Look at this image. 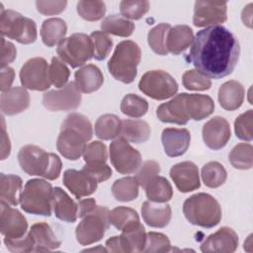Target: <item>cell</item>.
Returning <instances> with one entry per match:
<instances>
[{"instance_id": "obj_1", "label": "cell", "mask_w": 253, "mask_h": 253, "mask_svg": "<svg viewBox=\"0 0 253 253\" xmlns=\"http://www.w3.org/2000/svg\"><path fill=\"white\" fill-rule=\"evenodd\" d=\"M240 55L237 38L223 26H211L196 35L189 59L198 71L219 79L232 73Z\"/></svg>"}, {"instance_id": "obj_2", "label": "cell", "mask_w": 253, "mask_h": 253, "mask_svg": "<svg viewBox=\"0 0 253 253\" xmlns=\"http://www.w3.org/2000/svg\"><path fill=\"white\" fill-rule=\"evenodd\" d=\"M92 135V125L88 118L78 113H72L61 125L56 140L57 150L64 158L77 160L84 153Z\"/></svg>"}, {"instance_id": "obj_3", "label": "cell", "mask_w": 253, "mask_h": 253, "mask_svg": "<svg viewBox=\"0 0 253 253\" xmlns=\"http://www.w3.org/2000/svg\"><path fill=\"white\" fill-rule=\"evenodd\" d=\"M18 161L24 172L31 176H40L47 180L59 177L62 163L60 158L42 148L28 144L23 146L18 153Z\"/></svg>"}, {"instance_id": "obj_4", "label": "cell", "mask_w": 253, "mask_h": 253, "mask_svg": "<svg viewBox=\"0 0 253 253\" xmlns=\"http://www.w3.org/2000/svg\"><path fill=\"white\" fill-rule=\"evenodd\" d=\"M183 212L189 222L206 228L217 225L221 219L218 202L206 193H198L188 198L184 202Z\"/></svg>"}, {"instance_id": "obj_5", "label": "cell", "mask_w": 253, "mask_h": 253, "mask_svg": "<svg viewBox=\"0 0 253 253\" xmlns=\"http://www.w3.org/2000/svg\"><path fill=\"white\" fill-rule=\"evenodd\" d=\"M141 51L138 44L132 41L121 42L108 62L111 75L126 84L131 83L137 74Z\"/></svg>"}, {"instance_id": "obj_6", "label": "cell", "mask_w": 253, "mask_h": 253, "mask_svg": "<svg viewBox=\"0 0 253 253\" xmlns=\"http://www.w3.org/2000/svg\"><path fill=\"white\" fill-rule=\"evenodd\" d=\"M53 189L45 180H29L21 195V208L24 211L49 216L51 214Z\"/></svg>"}, {"instance_id": "obj_7", "label": "cell", "mask_w": 253, "mask_h": 253, "mask_svg": "<svg viewBox=\"0 0 253 253\" xmlns=\"http://www.w3.org/2000/svg\"><path fill=\"white\" fill-rule=\"evenodd\" d=\"M0 32L3 37L29 44L37 40V25L27 17L14 10H5L1 5Z\"/></svg>"}, {"instance_id": "obj_8", "label": "cell", "mask_w": 253, "mask_h": 253, "mask_svg": "<svg viewBox=\"0 0 253 253\" xmlns=\"http://www.w3.org/2000/svg\"><path fill=\"white\" fill-rule=\"evenodd\" d=\"M58 57L72 68L84 65L93 57V42L90 36L82 33L64 38L57 45Z\"/></svg>"}, {"instance_id": "obj_9", "label": "cell", "mask_w": 253, "mask_h": 253, "mask_svg": "<svg viewBox=\"0 0 253 253\" xmlns=\"http://www.w3.org/2000/svg\"><path fill=\"white\" fill-rule=\"evenodd\" d=\"M109 213L108 208L97 206L92 211L83 216L75 230L78 243L89 245L101 240L110 225Z\"/></svg>"}, {"instance_id": "obj_10", "label": "cell", "mask_w": 253, "mask_h": 253, "mask_svg": "<svg viewBox=\"0 0 253 253\" xmlns=\"http://www.w3.org/2000/svg\"><path fill=\"white\" fill-rule=\"evenodd\" d=\"M138 88L143 94L154 100H165L177 93L178 84L166 71L150 70L142 75Z\"/></svg>"}, {"instance_id": "obj_11", "label": "cell", "mask_w": 253, "mask_h": 253, "mask_svg": "<svg viewBox=\"0 0 253 253\" xmlns=\"http://www.w3.org/2000/svg\"><path fill=\"white\" fill-rule=\"evenodd\" d=\"M110 160L121 174H131L141 165V155L127 140L119 137L110 144Z\"/></svg>"}, {"instance_id": "obj_12", "label": "cell", "mask_w": 253, "mask_h": 253, "mask_svg": "<svg viewBox=\"0 0 253 253\" xmlns=\"http://www.w3.org/2000/svg\"><path fill=\"white\" fill-rule=\"evenodd\" d=\"M49 66L43 57H34L27 60L20 70V81L23 87L44 91L49 88Z\"/></svg>"}, {"instance_id": "obj_13", "label": "cell", "mask_w": 253, "mask_h": 253, "mask_svg": "<svg viewBox=\"0 0 253 253\" xmlns=\"http://www.w3.org/2000/svg\"><path fill=\"white\" fill-rule=\"evenodd\" d=\"M81 93L75 82H69L58 90H50L43 94L42 105L50 112L71 111L81 104Z\"/></svg>"}, {"instance_id": "obj_14", "label": "cell", "mask_w": 253, "mask_h": 253, "mask_svg": "<svg viewBox=\"0 0 253 253\" xmlns=\"http://www.w3.org/2000/svg\"><path fill=\"white\" fill-rule=\"evenodd\" d=\"M226 2L197 1L194 7L193 24L196 27H211L227 19Z\"/></svg>"}, {"instance_id": "obj_15", "label": "cell", "mask_w": 253, "mask_h": 253, "mask_svg": "<svg viewBox=\"0 0 253 253\" xmlns=\"http://www.w3.org/2000/svg\"><path fill=\"white\" fill-rule=\"evenodd\" d=\"M28 221L26 217L11 206L1 204L0 210V230L7 238H21L26 235Z\"/></svg>"}, {"instance_id": "obj_16", "label": "cell", "mask_w": 253, "mask_h": 253, "mask_svg": "<svg viewBox=\"0 0 253 253\" xmlns=\"http://www.w3.org/2000/svg\"><path fill=\"white\" fill-rule=\"evenodd\" d=\"M229 123L222 117H213L203 126L205 144L213 150L224 147L230 138Z\"/></svg>"}, {"instance_id": "obj_17", "label": "cell", "mask_w": 253, "mask_h": 253, "mask_svg": "<svg viewBox=\"0 0 253 253\" xmlns=\"http://www.w3.org/2000/svg\"><path fill=\"white\" fill-rule=\"evenodd\" d=\"M237 246V233L232 228L223 226L207 237L201 245V250L205 253H232Z\"/></svg>"}, {"instance_id": "obj_18", "label": "cell", "mask_w": 253, "mask_h": 253, "mask_svg": "<svg viewBox=\"0 0 253 253\" xmlns=\"http://www.w3.org/2000/svg\"><path fill=\"white\" fill-rule=\"evenodd\" d=\"M170 177L176 188L182 193L192 192L201 186L199 169L196 164L191 161L180 162L172 166Z\"/></svg>"}, {"instance_id": "obj_19", "label": "cell", "mask_w": 253, "mask_h": 253, "mask_svg": "<svg viewBox=\"0 0 253 253\" xmlns=\"http://www.w3.org/2000/svg\"><path fill=\"white\" fill-rule=\"evenodd\" d=\"M186 98L187 93H181L169 102L161 104L156 111L157 118L163 123L186 125L190 120L187 112Z\"/></svg>"}, {"instance_id": "obj_20", "label": "cell", "mask_w": 253, "mask_h": 253, "mask_svg": "<svg viewBox=\"0 0 253 253\" xmlns=\"http://www.w3.org/2000/svg\"><path fill=\"white\" fill-rule=\"evenodd\" d=\"M63 184L79 200L92 195L97 189L98 182L83 170L68 169L63 173Z\"/></svg>"}, {"instance_id": "obj_21", "label": "cell", "mask_w": 253, "mask_h": 253, "mask_svg": "<svg viewBox=\"0 0 253 253\" xmlns=\"http://www.w3.org/2000/svg\"><path fill=\"white\" fill-rule=\"evenodd\" d=\"M161 141L168 156L178 157L188 150L191 134L187 128L167 127L162 131Z\"/></svg>"}, {"instance_id": "obj_22", "label": "cell", "mask_w": 253, "mask_h": 253, "mask_svg": "<svg viewBox=\"0 0 253 253\" xmlns=\"http://www.w3.org/2000/svg\"><path fill=\"white\" fill-rule=\"evenodd\" d=\"M31 237L33 252H46L57 249L61 242L54 234L53 230L46 222H38L32 225L28 232Z\"/></svg>"}, {"instance_id": "obj_23", "label": "cell", "mask_w": 253, "mask_h": 253, "mask_svg": "<svg viewBox=\"0 0 253 253\" xmlns=\"http://www.w3.org/2000/svg\"><path fill=\"white\" fill-rule=\"evenodd\" d=\"M1 111L7 116L24 112L30 105V95L25 87H12L1 94Z\"/></svg>"}, {"instance_id": "obj_24", "label": "cell", "mask_w": 253, "mask_h": 253, "mask_svg": "<svg viewBox=\"0 0 253 253\" xmlns=\"http://www.w3.org/2000/svg\"><path fill=\"white\" fill-rule=\"evenodd\" d=\"M141 214L145 223L151 227L163 228L171 220V208L169 205L146 201L142 204Z\"/></svg>"}, {"instance_id": "obj_25", "label": "cell", "mask_w": 253, "mask_h": 253, "mask_svg": "<svg viewBox=\"0 0 253 253\" xmlns=\"http://www.w3.org/2000/svg\"><path fill=\"white\" fill-rule=\"evenodd\" d=\"M52 207L54 214L60 220L74 222L78 217V206L73 200L59 187L53 189Z\"/></svg>"}, {"instance_id": "obj_26", "label": "cell", "mask_w": 253, "mask_h": 253, "mask_svg": "<svg viewBox=\"0 0 253 253\" xmlns=\"http://www.w3.org/2000/svg\"><path fill=\"white\" fill-rule=\"evenodd\" d=\"M75 84L82 93H93L104 83L101 70L94 64H87L75 72Z\"/></svg>"}, {"instance_id": "obj_27", "label": "cell", "mask_w": 253, "mask_h": 253, "mask_svg": "<svg viewBox=\"0 0 253 253\" xmlns=\"http://www.w3.org/2000/svg\"><path fill=\"white\" fill-rule=\"evenodd\" d=\"M218 101L226 111H235L241 107L244 101V88L235 80L224 82L218 90Z\"/></svg>"}, {"instance_id": "obj_28", "label": "cell", "mask_w": 253, "mask_h": 253, "mask_svg": "<svg viewBox=\"0 0 253 253\" xmlns=\"http://www.w3.org/2000/svg\"><path fill=\"white\" fill-rule=\"evenodd\" d=\"M194 41L192 29L187 25H177L170 29L167 35V49L175 55L186 50Z\"/></svg>"}, {"instance_id": "obj_29", "label": "cell", "mask_w": 253, "mask_h": 253, "mask_svg": "<svg viewBox=\"0 0 253 253\" xmlns=\"http://www.w3.org/2000/svg\"><path fill=\"white\" fill-rule=\"evenodd\" d=\"M23 181L17 175H0V200L1 204L8 206H17L20 203L22 195Z\"/></svg>"}, {"instance_id": "obj_30", "label": "cell", "mask_w": 253, "mask_h": 253, "mask_svg": "<svg viewBox=\"0 0 253 253\" xmlns=\"http://www.w3.org/2000/svg\"><path fill=\"white\" fill-rule=\"evenodd\" d=\"M187 112L190 120L201 121L212 114L214 103L208 95L187 94L186 98Z\"/></svg>"}, {"instance_id": "obj_31", "label": "cell", "mask_w": 253, "mask_h": 253, "mask_svg": "<svg viewBox=\"0 0 253 253\" xmlns=\"http://www.w3.org/2000/svg\"><path fill=\"white\" fill-rule=\"evenodd\" d=\"M119 238L123 252H142L146 241L145 229L139 222L127 229L123 230Z\"/></svg>"}, {"instance_id": "obj_32", "label": "cell", "mask_w": 253, "mask_h": 253, "mask_svg": "<svg viewBox=\"0 0 253 253\" xmlns=\"http://www.w3.org/2000/svg\"><path fill=\"white\" fill-rule=\"evenodd\" d=\"M67 32L66 23L60 18H49L42 22L41 36L42 42L48 46H54L59 43Z\"/></svg>"}, {"instance_id": "obj_33", "label": "cell", "mask_w": 253, "mask_h": 253, "mask_svg": "<svg viewBox=\"0 0 253 253\" xmlns=\"http://www.w3.org/2000/svg\"><path fill=\"white\" fill-rule=\"evenodd\" d=\"M149 125L140 120H124L122 121V129L120 137L125 138L128 142L142 143L150 136Z\"/></svg>"}, {"instance_id": "obj_34", "label": "cell", "mask_w": 253, "mask_h": 253, "mask_svg": "<svg viewBox=\"0 0 253 253\" xmlns=\"http://www.w3.org/2000/svg\"><path fill=\"white\" fill-rule=\"evenodd\" d=\"M122 120L113 114L100 116L95 123V134L103 140L114 139L120 135Z\"/></svg>"}, {"instance_id": "obj_35", "label": "cell", "mask_w": 253, "mask_h": 253, "mask_svg": "<svg viewBox=\"0 0 253 253\" xmlns=\"http://www.w3.org/2000/svg\"><path fill=\"white\" fill-rule=\"evenodd\" d=\"M145 188V194L149 201L154 203H166L171 200L173 190L168 180L161 176H156L151 179Z\"/></svg>"}, {"instance_id": "obj_36", "label": "cell", "mask_w": 253, "mask_h": 253, "mask_svg": "<svg viewBox=\"0 0 253 253\" xmlns=\"http://www.w3.org/2000/svg\"><path fill=\"white\" fill-rule=\"evenodd\" d=\"M138 182L135 177H125L114 182L112 194L119 202H130L138 196Z\"/></svg>"}, {"instance_id": "obj_37", "label": "cell", "mask_w": 253, "mask_h": 253, "mask_svg": "<svg viewBox=\"0 0 253 253\" xmlns=\"http://www.w3.org/2000/svg\"><path fill=\"white\" fill-rule=\"evenodd\" d=\"M134 24L118 15H110L101 23V29L107 34H112L119 37H129L134 31Z\"/></svg>"}, {"instance_id": "obj_38", "label": "cell", "mask_w": 253, "mask_h": 253, "mask_svg": "<svg viewBox=\"0 0 253 253\" xmlns=\"http://www.w3.org/2000/svg\"><path fill=\"white\" fill-rule=\"evenodd\" d=\"M109 220L111 224L121 231L139 223L137 212L127 207H118L112 210L109 213Z\"/></svg>"}, {"instance_id": "obj_39", "label": "cell", "mask_w": 253, "mask_h": 253, "mask_svg": "<svg viewBox=\"0 0 253 253\" xmlns=\"http://www.w3.org/2000/svg\"><path fill=\"white\" fill-rule=\"evenodd\" d=\"M230 164L240 170H248L253 166V147L250 143H238L229 153Z\"/></svg>"}, {"instance_id": "obj_40", "label": "cell", "mask_w": 253, "mask_h": 253, "mask_svg": "<svg viewBox=\"0 0 253 253\" xmlns=\"http://www.w3.org/2000/svg\"><path fill=\"white\" fill-rule=\"evenodd\" d=\"M171 29V26L167 23H161L153 27L147 36L148 44L150 48L159 55H166L168 53L166 42L167 35Z\"/></svg>"}, {"instance_id": "obj_41", "label": "cell", "mask_w": 253, "mask_h": 253, "mask_svg": "<svg viewBox=\"0 0 253 253\" xmlns=\"http://www.w3.org/2000/svg\"><path fill=\"white\" fill-rule=\"evenodd\" d=\"M201 175L204 184L209 188H217L221 186L227 177L224 167L216 161H211L204 165Z\"/></svg>"}, {"instance_id": "obj_42", "label": "cell", "mask_w": 253, "mask_h": 253, "mask_svg": "<svg viewBox=\"0 0 253 253\" xmlns=\"http://www.w3.org/2000/svg\"><path fill=\"white\" fill-rule=\"evenodd\" d=\"M147 110V101L135 94L126 95L121 102L122 113L130 118H140L146 114Z\"/></svg>"}, {"instance_id": "obj_43", "label": "cell", "mask_w": 253, "mask_h": 253, "mask_svg": "<svg viewBox=\"0 0 253 253\" xmlns=\"http://www.w3.org/2000/svg\"><path fill=\"white\" fill-rule=\"evenodd\" d=\"M76 9L79 16L89 22L102 19L106 13V5L103 1H79Z\"/></svg>"}, {"instance_id": "obj_44", "label": "cell", "mask_w": 253, "mask_h": 253, "mask_svg": "<svg viewBox=\"0 0 253 253\" xmlns=\"http://www.w3.org/2000/svg\"><path fill=\"white\" fill-rule=\"evenodd\" d=\"M83 158L88 166H100L106 164L108 152L105 143L101 141L90 142L84 150Z\"/></svg>"}, {"instance_id": "obj_45", "label": "cell", "mask_w": 253, "mask_h": 253, "mask_svg": "<svg viewBox=\"0 0 253 253\" xmlns=\"http://www.w3.org/2000/svg\"><path fill=\"white\" fill-rule=\"evenodd\" d=\"M90 38L93 42V57H95L97 60L105 59L113 47L112 39L103 31L93 32L90 35Z\"/></svg>"}, {"instance_id": "obj_46", "label": "cell", "mask_w": 253, "mask_h": 253, "mask_svg": "<svg viewBox=\"0 0 253 253\" xmlns=\"http://www.w3.org/2000/svg\"><path fill=\"white\" fill-rule=\"evenodd\" d=\"M49 79L53 86L56 88H62L67 84L70 71L65 62L59 57H52L49 65Z\"/></svg>"}, {"instance_id": "obj_47", "label": "cell", "mask_w": 253, "mask_h": 253, "mask_svg": "<svg viewBox=\"0 0 253 253\" xmlns=\"http://www.w3.org/2000/svg\"><path fill=\"white\" fill-rule=\"evenodd\" d=\"M183 85L188 90L204 91L208 90L211 86V81L209 77L204 75L198 70H187L182 77Z\"/></svg>"}, {"instance_id": "obj_48", "label": "cell", "mask_w": 253, "mask_h": 253, "mask_svg": "<svg viewBox=\"0 0 253 253\" xmlns=\"http://www.w3.org/2000/svg\"><path fill=\"white\" fill-rule=\"evenodd\" d=\"M149 10V2L146 0L122 1L120 11L124 18L130 20H139Z\"/></svg>"}, {"instance_id": "obj_49", "label": "cell", "mask_w": 253, "mask_h": 253, "mask_svg": "<svg viewBox=\"0 0 253 253\" xmlns=\"http://www.w3.org/2000/svg\"><path fill=\"white\" fill-rule=\"evenodd\" d=\"M252 120H253L252 110H248L236 118L234 122V130H235L236 136L239 139H242L245 141L252 140L253 138Z\"/></svg>"}, {"instance_id": "obj_50", "label": "cell", "mask_w": 253, "mask_h": 253, "mask_svg": "<svg viewBox=\"0 0 253 253\" xmlns=\"http://www.w3.org/2000/svg\"><path fill=\"white\" fill-rule=\"evenodd\" d=\"M170 250L171 243L165 234L153 231L146 234L145 246L142 252H169Z\"/></svg>"}, {"instance_id": "obj_51", "label": "cell", "mask_w": 253, "mask_h": 253, "mask_svg": "<svg viewBox=\"0 0 253 253\" xmlns=\"http://www.w3.org/2000/svg\"><path fill=\"white\" fill-rule=\"evenodd\" d=\"M138 169L139 170L136 172L135 179L138 182L139 186L145 187L151 179L159 174L160 165L154 160H147L142 165H140Z\"/></svg>"}, {"instance_id": "obj_52", "label": "cell", "mask_w": 253, "mask_h": 253, "mask_svg": "<svg viewBox=\"0 0 253 253\" xmlns=\"http://www.w3.org/2000/svg\"><path fill=\"white\" fill-rule=\"evenodd\" d=\"M4 243L7 249L11 252H33L34 246L29 234L21 237V238H7L4 237Z\"/></svg>"}, {"instance_id": "obj_53", "label": "cell", "mask_w": 253, "mask_h": 253, "mask_svg": "<svg viewBox=\"0 0 253 253\" xmlns=\"http://www.w3.org/2000/svg\"><path fill=\"white\" fill-rule=\"evenodd\" d=\"M67 5V1H37V10L42 15H56L61 13Z\"/></svg>"}, {"instance_id": "obj_54", "label": "cell", "mask_w": 253, "mask_h": 253, "mask_svg": "<svg viewBox=\"0 0 253 253\" xmlns=\"http://www.w3.org/2000/svg\"><path fill=\"white\" fill-rule=\"evenodd\" d=\"M87 174H89L93 179H95L98 183H102L108 180L112 176V169L107 164L100 166H88L85 165L82 168Z\"/></svg>"}, {"instance_id": "obj_55", "label": "cell", "mask_w": 253, "mask_h": 253, "mask_svg": "<svg viewBox=\"0 0 253 253\" xmlns=\"http://www.w3.org/2000/svg\"><path fill=\"white\" fill-rule=\"evenodd\" d=\"M17 55V50L15 45L6 41L3 37L1 39V68L8 66L9 63L14 61Z\"/></svg>"}, {"instance_id": "obj_56", "label": "cell", "mask_w": 253, "mask_h": 253, "mask_svg": "<svg viewBox=\"0 0 253 253\" xmlns=\"http://www.w3.org/2000/svg\"><path fill=\"white\" fill-rule=\"evenodd\" d=\"M14 77H15V72L14 69L6 66L4 68L1 69V92H5L8 91L14 81Z\"/></svg>"}, {"instance_id": "obj_57", "label": "cell", "mask_w": 253, "mask_h": 253, "mask_svg": "<svg viewBox=\"0 0 253 253\" xmlns=\"http://www.w3.org/2000/svg\"><path fill=\"white\" fill-rule=\"evenodd\" d=\"M78 206V217H83L90 211H92L96 207V201L94 199H84L77 203Z\"/></svg>"}, {"instance_id": "obj_58", "label": "cell", "mask_w": 253, "mask_h": 253, "mask_svg": "<svg viewBox=\"0 0 253 253\" xmlns=\"http://www.w3.org/2000/svg\"><path fill=\"white\" fill-rule=\"evenodd\" d=\"M2 143H1V159L4 160L6 159L11 152V143L10 139L8 136V133L5 128V124H4V118L2 117Z\"/></svg>"}, {"instance_id": "obj_59", "label": "cell", "mask_w": 253, "mask_h": 253, "mask_svg": "<svg viewBox=\"0 0 253 253\" xmlns=\"http://www.w3.org/2000/svg\"><path fill=\"white\" fill-rule=\"evenodd\" d=\"M252 4H248L246 7H244L243 11H242V15H241V19L244 23V25H246L247 27L251 28V15H252V10H251Z\"/></svg>"}]
</instances>
